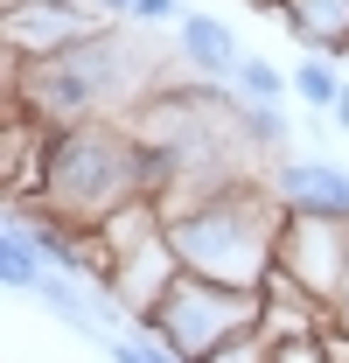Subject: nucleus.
I'll return each instance as SVG.
<instances>
[{"label":"nucleus","mask_w":349,"mask_h":363,"mask_svg":"<svg viewBox=\"0 0 349 363\" xmlns=\"http://www.w3.org/2000/svg\"><path fill=\"white\" fill-rule=\"evenodd\" d=\"M182 14H189L182 0H133V21L140 28H182Z\"/></svg>","instance_id":"obj_16"},{"label":"nucleus","mask_w":349,"mask_h":363,"mask_svg":"<svg viewBox=\"0 0 349 363\" xmlns=\"http://www.w3.org/2000/svg\"><path fill=\"white\" fill-rule=\"evenodd\" d=\"M231 91L238 98H252V105H287L294 98V70H279L272 56H238V77H231Z\"/></svg>","instance_id":"obj_13"},{"label":"nucleus","mask_w":349,"mask_h":363,"mask_svg":"<svg viewBox=\"0 0 349 363\" xmlns=\"http://www.w3.org/2000/svg\"><path fill=\"white\" fill-rule=\"evenodd\" d=\"M182 272L189 266H182L168 224H161V230H147V238H133V245H119V266H112V286H105V294H112L119 321H147Z\"/></svg>","instance_id":"obj_7"},{"label":"nucleus","mask_w":349,"mask_h":363,"mask_svg":"<svg viewBox=\"0 0 349 363\" xmlns=\"http://www.w3.org/2000/svg\"><path fill=\"white\" fill-rule=\"evenodd\" d=\"M279 28L314 56H349V0H279Z\"/></svg>","instance_id":"obj_10"},{"label":"nucleus","mask_w":349,"mask_h":363,"mask_svg":"<svg viewBox=\"0 0 349 363\" xmlns=\"http://www.w3.org/2000/svg\"><path fill=\"white\" fill-rule=\"evenodd\" d=\"M238 56H245V49H238V35L223 28L217 14H196V7L182 14V28H174V63H182L189 77L231 84V77H238Z\"/></svg>","instance_id":"obj_9"},{"label":"nucleus","mask_w":349,"mask_h":363,"mask_svg":"<svg viewBox=\"0 0 349 363\" xmlns=\"http://www.w3.org/2000/svg\"><path fill=\"white\" fill-rule=\"evenodd\" d=\"M98 28H112L98 0H0V35L14 56H63Z\"/></svg>","instance_id":"obj_6"},{"label":"nucleus","mask_w":349,"mask_h":363,"mask_svg":"<svg viewBox=\"0 0 349 363\" xmlns=\"http://www.w3.org/2000/svg\"><path fill=\"white\" fill-rule=\"evenodd\" d=\"M343 84H349V70L336 63V56H314V49H307L301 63H294V98H301L307 112H336Z\"/></svg>","instance_id":"obj_12"},{"label":"nucleus","mask_w":349,"mask_h":363,"mask_svg":"<svg viewBox=\"0 0 349 363\" xmlns=\"http://www.w3.org/2000/svg\"><path fill=\"white\" fill-rule=\"evenodd\" d=\"M168 84V63L154 49H140L112 21L91 43L63 56H14L7 49V98H21L49 126H77V119H126L147 91Z\"/></svg>","instance_id":"obj_1"},{"label":"nucleus","mask_w":349,"mask_h":363,"mask_svg":"<svg viewBox=\"0 0 349 363\" xmlns=\"http://www.w3.org/2000/svg\"><path fill=\"white\" fill-rule=\"evenodd\" d=\"M252 7H259V14H279V0H252Z\"/></svg>","instance_id":"obj_21"},{"label":"nucleus","mask_w":349,"mask_h":363,"mask_svg":"<svg viewBox=\"0 0 349 363\" xmlns=\"http://www.w3.org/2000/svg\"><path fill=\"white\" fill-rule=\"evenodd\" d=\"M43 272H49V252H43V238H35V224L7 210V230H0V279H7L14 294H35Z\"/></svg>","instance_id":"obj_11"},{"label":"nucleus","mask_w":349,"mask_h":363,"mask_svg":"<svg viewBox=\"0 0 349 363\" xmlns=\"http://www.w3.org/2000/svg\"><path fill=\"white\" fill-rule=\"evenodd\" d=\"M343 321H349V294H343Z\"/></svg>","instance_id":"obj_22"},{"label":"nucleus","mask_w":349,"mask_h":363,"mask_svg":"<svg viewBox=\"0 0 349 363\" xmlns=\"http://www.w3.org/2000/svg\"><path fill=\"white\" fill-rule=\"evenodd\" d=\"M272 266L294 286H307L321 308H343V294H349V217H301V210H287Z\"/></svg>","instance_id":"obj_5"},{"label":"nucleus","mask_w":349,"mask_h":363,"mask_svg":"<svg viewBox=\"0 0 349 363\" xmlns=\"http://www.w3.org/2000/svg\"><path fill=\"white\" fill-rule=\"evenodd\" d=\"M279 224H287V203L272 196V182L238 175V182H223L217 196H203L196 210H182L168 224V238L189 272H210L223 286H252L259 294V279L272 272Z\"/></svg>","instance_id":"obj_2"},{"label":"nucleus","mask_w":349,"mask_h":363,"mask_svg":"<svg viewBox=\"0 0 349 363\" xmlns=\"http://www.w3.org/2000/svg\"><path fill=\"white\" fill-rule=\"evenodd\" d=\"M328 119H336V126L349 133V84H343V98H336V112H328Z\"/></svg>","instance_id":"obj_20"},{"label":"nucleus","mask_w":349,"mask_h":363,"mask_svg":"<svg viewBox=\"0 0 349 363\" xmlns=\"http://www.w3.org/2000/svg\"><path fill=\"white\" fill-rule=\"evenodd\" d=\"M272 363H328V357H321V335H301V342H272Z\"/></svg>","instance_id":"obj_18"},{"label":"nucleus","mask_w":349,"mask_h":363,"mask_svg":"<svg viewBox=\"0 0 349 363\" xmlns=\"http://www.w3.org/2000/svg\"><path fill=\"white\" fill-rule=\"evenodd\" d=\"M210 363H272V335H265V328H245V335H231Z\"/></svg>","instance_id":"obj_15"},{"label":"nucleus","mask_w":349,"mask_h":363,"mask_svg":"<svg viewBox=\"0 0 349 363\" xmlns=\"http://www.w3.org/2000/svg\"><path fill=\"white\" fill-rule=\"evenodd\" d=\"M105 357H112V363H189V357H174V350L161 342V335H154V328H140V321H126V328H112Z\"/></svg>","instance_id":"obj_14"},{"label":"nucleus","mask_w":349,"mask_h":363,"mask_svg":"<svg viewBox=\"0 0 349 363\" xmlns=\"http://www.w3.org/2000/svg\"><path fill=\"white\" fill-rule=\"evenodd\" d=\"M321 357H328V363H349V321H343V308L321 321Z\"/></svg>","instance_id":"obj_17"},{"label":"nucleus","mask_w":349,"mask_h":363,"mask_svg":"<svg viewBox=\"0 0 349 363\" xmlns=\"http://www.w3.org/2000/svg\"><path fill=\"white\" fill-rule=\"evenodd\" d=\"M140 328H154L174 357L210 363L231 335L259 328V294H252V286H223V279H210V272H182Z\"/></svg>","instance_id":"obj_4"},{"label":"nucleus","mask_w":349,"mask_h":363,"mask_svg":"<svg viewBox=\"0 0 349 363\" xmlns=\"http://www.w3.org/2000/svg\"><path fill=\"white\" fill-rule=\"evenodd\" d=\"M133 196H147V189H140V140H133L126 119L56 126L43 203L63 224H105L112 210H126Z\"/></svg>","instance_id":"obj_3"},{"label":"nucleus","mask_w":349,"mask_h":363,"mask_svg":"<svg viewBox=\"0 0 349 363\" xmlns=\"http://www.w3.org/2000/svg\"><path fill=\"white\" fill-rule=\"evenodd\" d=\"M98 7H105L112 21H133V0H98Z\"/></svg>","instance_id":"obj_19"},{"label":"nucleus","mask_w":349,"mask_h":363,"mask_svg":"<svg viewBox=\"0 0 349 363\" xmlns=\"http://www.w3.org/2000/svg\"><path fill=\"white\" fill-rule=\"evenodd\" d=\"M265 182L301 217H349V168L328 161V154H279L265 168Z\"/></svg>","instance_id":"obj_8"}]
</instances>
